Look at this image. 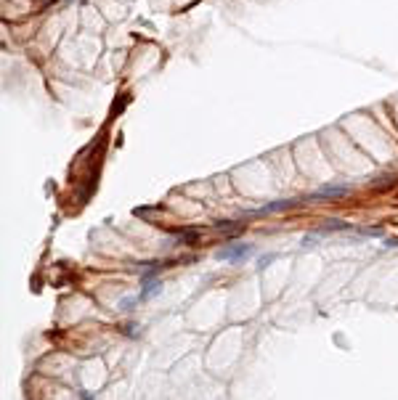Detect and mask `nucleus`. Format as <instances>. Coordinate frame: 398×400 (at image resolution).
<instances>
[{"label": "nucleus", "mask_w": 398, "mask_h": 400, "mask_svg": "<svg viewBox=\"0 0 398 400\" xmlns=\"http://www.w3.org/2000/svg\"><path fill=\"white\" fill-rule=\"evenodd\" d=\"M255 252L252 249V244H237V247H226V249H220L218 252V257L220 260H244V257H250V254Z\"/></svg>", "instance_id": "nucleus-1"}, {"label": "nucleus", "mask_w": 398, "mask_h": 400, "mask_svg": "<svg viewBox=\"0 0 398 400\" xmlns=\"http://www.w3.org/2000/svg\"><path fill=\"white\" fill-rule=\"evenodd\" d=\"M324 233L327 231H348V225H345V223H340V220H332V223H327V225L321 228Z\"/></svg>", "instance_id": "nucleus-2"}, {"label": "nucleus", "mask_w": 398, "mask_h": 400, "mask_svg": "<svg viewBox=\"0 0 398 400\" xmlns=\"http://www.w3.org/2000/svg\"><path fill=\"white\" fill-rule=\"evenodd\" d=\"M343 191H345V188H324V191H318V196H337Z\"/></svg>", "instance_id": "nucleus-3"}, {"label": "nucleus", "mask_w": 398, "mask_h": 400, "mask_svg": "<svg viewBox=\"0 0 398 400\" xmlns=\"http://www.w3.org/2000/svg\"><path fill=\"white\" fill-rule=\"evenodd\" d=\"M273 257H276V254H268V257H263V260H260V268H265V265H268V262H271Z\"/></svg>", "instance_id": "nucleus-4"}]
</instances>
